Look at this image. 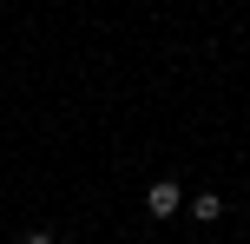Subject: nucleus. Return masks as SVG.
Instances as JSON below:
<instances>
[{"mask_svg":"<svg viewBox=\"0 0 250 244\" xmlns=\"http://www.w3.org/2000/svg\"><path fill=\"white\" fill-rule=\"evenodd\" d=\"M20 244H60V238H53V231H26Z\"/></svg>","mask_w":250,"mask_h":244,"instance_id":"7ed1b4c3","label":"nucleus"},{"mask_svg":"<svg viewBox=\"0 0 250 244\" xmlns=\"http://www.w3.org/2000/svg\"><path fill=\"white\" fill-rule=\"evenodd\" d=\"M191 218H198V224H217V218H224V198H217V192H198V198H191Z\"/></svg>","mask_w":250,"mask_h":244,"instance_id":"f03ea898","label":"nucleus"},{"mask_svg":"<svg viewBox=\"0 0 250 244\" xmlns=\"http://www.w3.org/2000/svg\"><path fill=\"white\" fill-rule=\"evenodd\" d=\"M178 205H185V185H178V178H158V185L145 192V211H151V218H171Z\"/></svg>","mask_w":250,"mask_h":244,"instance_id":"f257e3e1","label":"nucleus"}]
</instances>
